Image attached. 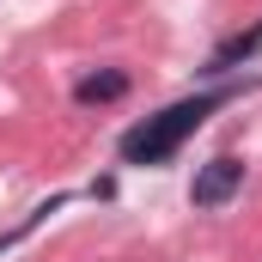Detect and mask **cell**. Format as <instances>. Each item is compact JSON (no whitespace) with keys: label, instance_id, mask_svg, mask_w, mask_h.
I'll return each mask as SVG.
<instances>
[{"label":"cell","instance_id":"obj_4","mask_svg":"<svg viewBox=\"0 0 262 262\" xmlns=\"http://www.w3.org/2000/svg\"><path fill=\"white\" fill-rule=\"evenodd\" d=\"M256 49H262V18L250 25V31H238V37H226V43L213 49V61H207V73H232L238 61H250Z\"/></svg>","mask_w":262,"mask_h":262},{"label":"cell","instance_id":"obj_3","mask_svg":"<svg viewBox=\"0 0 262 262\" xmlns=\"http://www.w3.org/2000/svg\"><path fill=\"white\" fill-rule=\"evenodd\" d=\"M128 85H134V73H128V67H98V73H85V79L73 85V104H79V110L122 104V98H128Z\"/></svg>","mask_w":262,"mask_h":262},{"label":"cell","instance_id":"obj_5","mask_svg":"<svg viewBox=\"0 0 262 262\" xmlns=\"http://www.w3.org/2000/svg\"><path fill=\"white\" fill-rule=\"evenodd\" d=\"M67 201H73L67 189H61V195H49V201H37V207H31V213H25V220L12 226V232H0V250H12V244H25V238H31V232H37V226H43L49 213H61Z\"/></svg>","mask_w":262,"mask_h":262},{"label":"cell","instance_id":"obj_1","mask_svg":"<svg viewBox=\"0 0 262 262\" xmlns=\"http://www.w3.org/2000/svg\"><path fill=\"white\" fill-rule=\"evenodd\" d=\"M250 85H256V79H244V85H207V92H189V98H177V104L140 116L134 128H122L116 159H122V165H165V159H177V152L207 128V116H213L220 104H232L238 92H250Z\"/></svg>","mask_w":262,"mask_h":262},{"label":"cell","instance_id":"obj_2","mask_svg":"<svg viewBox=\"0 0 262 262\" xmlns=\"http://www.w3.org/2000/svg\"><path fill=\"white\" fill-rule=\"evenodd\" d=\"M244 189V159H232V152H220V159H207L195 171V183H189V207L201 213H213V207H226V201Z\"/></svg>","mask_w":262,"mask_h":262}]
</instances>
